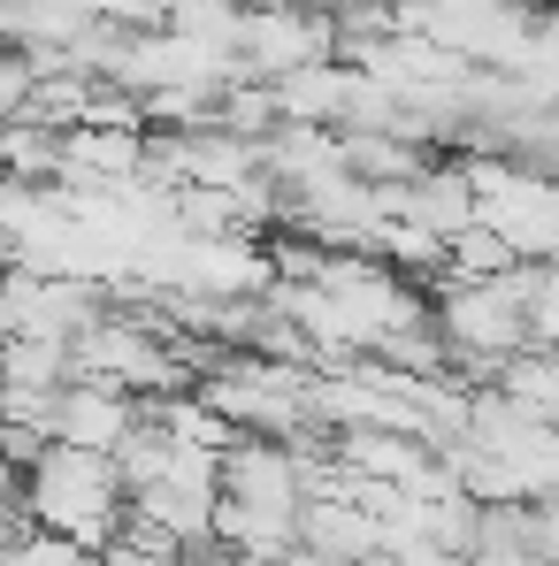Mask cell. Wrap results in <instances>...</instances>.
I'll return each instance as SVG.
<instances>
[{"label": "cell", "instance_id": "obj_1", "mask_svg": "<svg viewBox=\"0 0 559 566\" xmlns=\"http://www.w3.org/2000/svg\"><path fill=\"white\" fill-rule=\"evenodd\" d=\"M23 513L31 528L62 536V544H85V552H107L131 521V490H123V468L107 452H77V444H46L31 474H23Z\"/></svg>", "mask_w": 559, "mask_h": 566}, {"label": "cell", "instance_id": "obj_2", "mask_svg": "<svg viewBox=\"0 0 559 566\" xmlns=\"http://www.w3.org/2000/svg\"><path fill=\"white\" fill-rule=\"evenodd\" d=\"M246 566H314L307 552H277V559H246Z\"/></svg>", "mask_w": 559, "mask_h": 566}]
</instances>
